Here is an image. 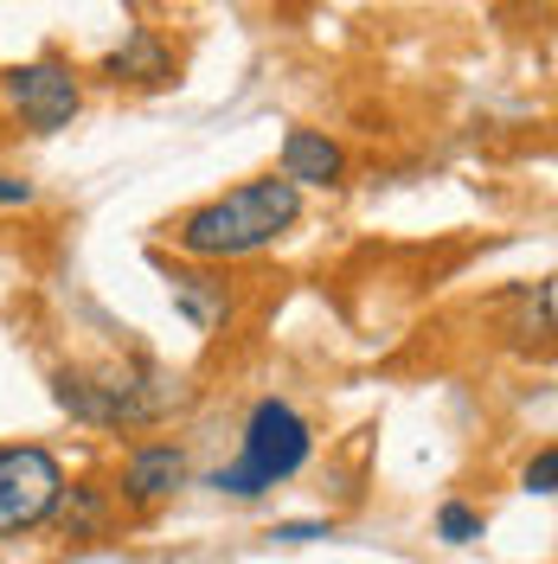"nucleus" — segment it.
Listing matches in <instances>:
<instances>
[{
  "label": "nucleus",
  "mask_w": 558,
  "mask_h": 564,
  "mask_svg": "<svg viewBox=\"0 0 558 564\" xmlns=\"http://www.w3.org/2000/svg\"><path fill=\"white\" fill-rule=\"evenodd\" d=\"M104 77L109 84H168V77H174V58H168V45L148 33V26H136V33L104 58Z\"/></svg>",
  "instance_id": "obj_8"
},
{
  "label": "nucleus",
  "mask_w": 558,
  "mask_h": 564,
  "mask_svg": "<svg viewBox=\"0 0 558 564\" xmlns=\"http://www.w3.org/2000/svg\"><path fill=\"white\" fill-rule=\"evenodd\" d=\"M186 488V449L180 443H136L122 462V500L129 507H154L168 494Z\"/></svg>",
  "instance_id": "obj_6"
},
{
  "label": "nucleus",
  "mask_w": 558,
  "mask_h": 564,
  "mask_svg": "<svg viewBox=\"0 0 558 564\" xmlns=\"http://www.w3.org/2000/svg\"><path fill=\"white\" fill-rule=\"evenodd\" d=\"M526 494H539V500H552L558 494V449H539V456L526 462Z\"/></svg>",
  "instance_id": "obj_12"
},
{
  "label": "nucleus",
  "mask_w": 558,
  "mask_h": 564,
  "mask_svg": "<svg viewBox=\"0 0 558 564\" xmlns=\"http://www.w3.org/2000/svg\"><path fill=\"white\" fill-rule=\"evenodd\" d=\"M0 206H33V180L0 174Z\"/></svg>",
  "instance_id": "obj_14"
},
{
  "label": "nucleus",
  "mask_w": 558,
  "mask_h": 564,
  "mask_svg": "<svg viewBox=\"0 0 558 564\" xmlns=\"http://www.w3.org/2000/svg\"><path fill=\"white\" fill-rule=\"evenodd\" d=\"M52 391H58V404L71 417L90 423V430H141V423H161L186 404V386L154 359H122V366H97V372H58Z\"/></svg>",
  "instance_id": "obj_2"
},
{
  "label": "nucleus",
  "mask_w": 558,
  "mask_h": 564,
  "mask_svg": "<svg viewBox=\"0 0 558 564\" xmlns=\"http://www.w3.org/2000/svg\"><path fill=\"white\" fill-rule=\"evenodd\" d=\"M52 520L65 527V539H97V532L109 527V494L97 488V481H77V488L58 494Z\"/></svg>",
  "instance_id": "obj_10"
},
{
  "label": "nucleus",
  "mask_w": 558,
  "mask_h": 564,
  "mask_svg": "<svg viewBox=\"0 0 558 564\" xmlns=\"http://www.w3.org/2000/svg\"><path fill=\"white\" fill-rule=\"evenodd\" d=\"M168 295H174V308L200 334H212V327H225V315H232V295H225V282L206 276V270H174L168 276Z\"/></svg>",
  "instance_id": "obj_9"
},
{
  "label": "nucleus",
  "mask_w": 558,
  "mask_h": 564,
  "mask_svg": "<svg viewBox=\"0 0 558 564\" xmlns=\"http://www.w3.org/2000/svg\"><path fill=\"white\" fill-rule=\"evenodd\" d=\"M328 520H282L277 532H270V539H282V545H309V539H328Z\"/></svg>",
  "instance_id": "obj_13"
},
{
  "label": "nucleus",
  "mask_w": 558,
  "mask_h": 564,
  "mask_svg": "<svg viewBox=\"0 0 558 564\" xmlns=\"http://www.w3.org/2000/svg\"><path fill=\"white\" fill-rule=\"evenodd\" d=\"M309 449H314V436H309V423H302V411L282 404V398H264L245 423V456L232 462V468H218L212 488L238 494V500H257L277 481H296L309 468Z\"/></svg>",
  "instance_id": "obj_3"
},
{
  "label": "nucleus",
  "mask_w": 558,
  "mask_h": 564,
  "mask_svg": "<svg viewBox=\"0 0 558 564\" xmlns=\"http://www.w3.org/2000/svg\"><path fill=\"white\" fill-rule=\"evenodd\" d=\"M58 494H65V468H58L52 449H39V443L0 449V539H20V532L45 527Z\"/></svg>",
  "instance_id": "obj_4"
},
{
  "label": "nucleus",
  "mask_w": 558,
  "mask_h": 564,
  "mask_svg": "<svg viewBox=\"0 0 558 564\" xmlns=\"http://www.w3.org/2000/svg\"><path fill=\"white\" fill-rule=\"evenodd\" d=\"M437 532H443L450 545H469V539H482V513H475L469 500H443V507H437Z\"/></svg>",
  "instance_id": "obj_11"
},
{
  "label": "nucleus",
  "mask_w": 558,
  "mask_h": 564,
  "mask_svg": "<svg viewBox=\"0 0 558 564\" xmlns=\"http://www.w3.org/2000/svg\"><path fill=\"white\" fill-rule=\"evenodd\" d=\"M347 174V154L341 141H328L321 129H289L282 135V180L302 193V186H341Z\"/></svg>",
  "instance_id": "obj_7"
},
{
  "label": "nucleus",
  "mask_w": 558,
  "mask_h": 564,
  "mask_svg": "<svg viewBox=\"0 0 558 564\" xmlns=\"http://www.w3.org/2000/svg\"><path fill=\"white\" fill-rule=\"evenodd\" d=\"M302 218V193L289 180H245L232 193H218L206 206H193L174 225V245L200 263H232V257H250V250L277 245L282 231Z\"/></svg>",
  "instance_id": "obj_1"
},
{
  "label": "nucleus",
  "mask_w": 558,
  "mask_h": 564,
  "mask_svg": "<svg viewBox=\"0 0 558 564\" xmlns=\"http://www.w3.org/2000/svg\"><path fill=\"white\" fill-rule=\"evenodd\" d=\"M7 104L20 109V122L33 135H58V129H71V116L84 109V90H77V70L71 65L33 58V65L7 70Z\"/></svg>",
  "instance_id": "obj_5"
}]
</instances>
